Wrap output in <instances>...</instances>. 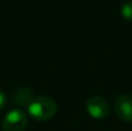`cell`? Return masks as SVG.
Wrapping results in <instances>:
<instances>
[{
	"label": "cell",
	"instance_id": "obj_2",
	"mask_svg": "<svg viewBox=\"0 0 132 131\" xmlns=\"http://www.w3.org/2000/svg\"><path fill=\"white\" fill-rule=\"evenodd\" d=\"M28 125V117L21 109H12L6 114L1 123L2 131H24Z\"/></svg>",
	"mask_w": 132,
	"mask_h": 131
},
{
	"label": "cell",
	"instance_id": "obj_7",
	"mask_svg": "<svg viewBox=\"0 0 132 131\" xmlns=\"http://www.w3.org/2000/svg\"><path fill=\"white\" fill-rule=\"evenodd\" d=\"M6 104H7V96L4 91L0 89V111L6 107Z\"/></svg>",
	"mask_w": 132,
	"mask_h": 131
},
{
	"label": "cell",
	"instance_id": "obj_1",
	"mask_svg": "<svg viewBox=\"0 0 132 131\" xmlns=\"http://www.w3.org/2000/svg\"><path fill=\"white\" fill-rule=\"evenodd\" d=\"M26 109L32 120L44 122V121L51 120L56 115L58 106L53 99L42 95V96L32 97Z\"/></svg>",
	"mask_w": 132,
	"mask_h": 131
},
{
	"label": "cell",
	"instance_id": "obj_5",
	"mask_svg": "<svg viewBox=\"0 0 132 131\" xmlns=\"http://www.w3.org/2000/svg\"><path fill=\"white\" fill-rule=\"evenodd\" d=\"M32 93H31V89L28 87H21L19 88L18 91H15L13 94V104L16 107H26L29 104V102L31 101L32 99Z\"/></svg>",
	"mask_w": 132,
	"mask_h": 131
},
{
	"label": "cell",
	"instance_id": "obj_6",
	"mask_svg": "<svg viewBox=\"0 0 132 131\" xmlns=\"http://www.w3.org/2000/svg\"><path fill=\"white\" fill-rule=\"evenodd\" d=\"M121 14L126 21L132 22V0H128L122 5Z\"/></svg>",
	"mask_w": 132,
	"mask_h": 131
},
{
	"label": "cell",
	"instance_id": "obj_4",
	"mask_svg": "<svg viewBox=\"0 0 132 131\" xmlns=\"http://www.w3.org/2000/svg\"><path fill=\"white\" fill-rule=\"evenodd\" d=\"M115 113L125 122H132V95L124 94L115 101Z\"/></svg>",
	"mask_w": 132,
	"mask_h": 131
},
{
	"label": "cell",
	"instance_id": "obj_3",
	"mask_svg": "<svg viewBox=\"0 0 132 131\" xmlns=\"http://www.w3.org/2000/svg\"><path fill=\"white\" fill-rule=\"evenodd\" d=\"M86 108L88 114L93 118L96 120H102L109 115L110 107L109 103L101 96H92L87 100Z\"/></svg>",
	"mask_w": 132,
	"mask_h": 131
}]
</instances>
